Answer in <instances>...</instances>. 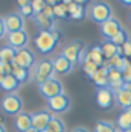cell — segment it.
<instances>
[{
  "instance_id": "1",
  "label": "cell",
  "mask_w": 131,
  "mask_h": 132,
  "mask_svg": "<svg viewBox=\"0 0 131 132\" xmlns=\"http://www.w3.org/2000/svg\"><path fill=\"white\" fill-rule=\"evenodd\" d=\"M60 40H61V34L58 30H38V34L34 38V43L43 55H49L55 50Z\"/></svg>"
},
{
  "instance_id": "2",
  "label": "cell",
  "mask_w": 131,
  "mask_h": 132,
  "mask_svg": "<svg viewBox=\"0 0 131 132\" xmlns=\"http://www.w3.org/2000/svg\"><path fill=\"white\" fill-rule=\"evenodd\" d=\"M61 55L66 56L73 65H75V64H81V62L84 61V58L87 56V50H85L84 41H81V40L70 41L69 44H66L64 47H63Z\"/></svg>"
},
{
  "instance_id": "3",
  "label": "cell",
  "mask_w": 131,
  "mask_h": 132,
  "mask_svg": "<svg viewBox=\"0 0 131 132\" xmlns=\"http://www.w3.org/2000/svg\"><path fill=\"white\" fill-rule=\"evenodd\" d=\"M53 73H55L53 61H50V59H43V61H40V62H37V64L34 65L31 76H32V79L35 80L38 85H41V84H44L46 80L52 79Z\"/></svg>"
},
{
  "instance_id": "4",
  "label": "cell",
  "mask_w": 131,
  "mask_h": 132,
  "mask_svg": "<svg viewBox=\"0 0 131 132\" xmlns=\"http://www.w3.org/2000/svg\"><path fill=\"white\" fill-rule=\"evenodd\" d=\"M0 108L8 116H18L23 112V99L18 94H6L0 102Z\"/></svg>"
},
{
  "instance_id": "5",
  "label": "cell",
  "mask_w": 131,
  "mask_h": 132,
  "mask_svg": "<svg viewBox=\"0 0 131 132\" xmlns=\"http://www.w3.org/2000/svg\"><path fill=\"white\" fill-rule=\"evenodd\" d=\"M90 18L94 23H99V24H102L105 21H108L110 18H113L110 5L105 3V2H96V3H93L92 8H90Z\"/></svg>"
},
{
  "instance_id": "6",
  "label": "cell",
  "mask_w": 131,
  "mask_h": 132,
  "mask_svg": "<svg viewBox=\"0 0 131 132\" xmlns=\"http://www.w3.org/2000/svg\"><path fill=\"white\" fill-rule=\"evenodd\" d=\"M40 93H41V96L44 99L49 100V99H53V97L63 94L64 93V88H63L61 80H58L56 78H52V79L46 80L44 84L40 85Z\"/></svg>"
},
{
  "instance_id": "7",
  "label": "cell",
  "mask_w": 131,
  "mask_h": 132,
  "mask_svg": "<svg viewBox=\"0 0 131 132\" xmlns=\"http://www.w3.org/2000/svg\"><path fill=\"white\" fill-rule=\"evenodd\" d=\"M114 102H116V96L111 88L104 87L96 90V103L101 109H110Z\"/></svg>"
},
{
  "instance_id": "8",
  "label": "cell",
  "mask_w": 131,
  "mask_h": 132,
  "mask_svg": "<svg viewBox=\"0 0 131 132\" xmlns=\"http://www.w3.org/2000/svg\"><path fill=\"white\" fill-rule=\"evenodd\" d=\"M47 108H49V111H52L55 114H63L66 111H69V108H70V97L66 93H63L53 99H49Z\"/></svg>"
},
{
  "instance_id": "9",
  "label": "cell",
  "mask_w": 131,
  "mask_h": 132,
  "mask_svg": "<svg viewBox=\"0 0 131 132\" xmlns=\"http://www.w3.org/2000/svg\"><path fill=\"white\" fill-rule=\"evenodd\" d=\"M14 64L18 65V67H23V68H26V70L34 68V65H35V53L32 52L31 49H27V47L18 50L17 55H15Z\"/></svg>"
},
{
  "instance_id": "10",
  "label": "cell",
  "mask_w": 131,
  "mask_h": 132,
  "mask_svg": "<svg viewBox=\"0 0 131 132\" xmlns=\"http://www.w3.org/2000/svg\"><path fill=\"white\" fill-rule=\"evenodd\" d=\"M6 41H8V46H11L12 49H15L17 52L25 49L29 41V37L25 30H18V32H11L6 35Z\"/></svg>"
},
{
  "instance_id": "11",
  "label": "cell",
  "mask_w": 131,
  "mask_h": 132,
  "mask_svg": "<svg viewBox=\"0 0 131 132\" xmlns=\"http://www.w3.org/2000/svg\"><path fill=\"white\" fill-rule=\"evenodd\" d=\"M52 117L53 116L49 111H37V112H34L32 114V128H35L40 132L46 131Z\"/></svg>"
},
{
  "instance_id": "12",
  "label": "cell",
  "mask_w": 131,
  "mask_h": 132,
  "mask_svg": "<svg viewBox=\"0 0 131 132\" xmlns=\"http://www.w3.org/2000/svg\"><path fill=\"white\" fill-rule=\"evenodd\" d=\"M5 26L8 34L11 32H18V30H25V17H21L20 14H8L5 17Z\"/></svg>"
},
{
  "instance_id": "13",
  "label": "cell",
  "mask_w": 131,
  "mask_h": 132,
  "mask_svg": "<svg viewBox=\"0 0 131 132\" xmlns=\"http://www.w3.org/2000/svg\"><path fill=\"white\" fill-rule=\"evenodd\" d=\"M120 30H122V26H120L119 20H116L114 17L101 24V34H102V37L105 40H108V41L111 40L113 37H116Z\"/></svg>"
},
{
  "instance_id": "14",
  "label": "cell",
  "mask_w": 131,
  "mask_h": 132,
  "mask_svg": "<svg viewBox=\"0 0 131 132\" xmlns=\"http://www.w3.org/2000/svg\"><path fill=\"white\" fill-rule=\"evenodd\" d=\"M116 96V103H118L123 111L131 109V84H125L122 90L114 93Z\"/></svg>"
},
{
  "instance_id": "15",
  "label": "cell",
  "mask_w": 131,
  "mask_h": 132,
  "mask_svg": "<svg viewBox=\"0 0 131 132\" xmlns=\"http://www.w3.org/2000/svg\"><path fill=\"white\" fill-rule=\"evenodd\" d=\"M125 85V80H123V73L120 70H114V68H110L108 70V88H111L114 93H118L119 90H122Z\"/></svg>"
},
{
  "instance_id": "16",
  "label": "cell",
  "mask_w": 131,
  "mask_h": 132,
  "mask_svg": "<svg viewBox=\"0 0 131 132\" xmlns=\"http://www.w3.org/2000/svg\"><path fill=\"white\" fill-rule=\"evenodd\" d=\"M14 128L18 132H26L32 128V114L27 112H20L14 119Z\"/></svg>"
},
{
  "instance_id": "17",
  "label": "cell",
  "mask_w": 131,
  "mask_h": 132,
  "mask_svg": "<svg viewBox=\"0 0 131 132\" xmlns=\"http://www.w3.org/2000/svg\"><path fill=\"white\" fill-rule=\"evenodd\" d=\"M53 67H55V73H60V75H67L72 71L73 64L63 55H58L56 58H53Z\"/></svg>"
},
{
  "instance_id": "18",
  "label": "cell",
  "mask_w": 131,
  "mask_h": 132,
  "mask_svg": "<svg viewBox=\"0 0 131 132\" xmlns=\"http://www.w3.org/2000/svg\"><path fill=\"white\" fill-rule=\"evenodd\" d=\"M20 85H21V84L18 82V79L14 76L12 73L8 75V76H5V79L0 82V88H2L3 91L9 93V94H14V93L20 88Z\"/></svg>"
},
{
  "instance_id": "19",
  "label": "cell",
  "mask_w": 131,
  "mask_h": 132,
  "mask_svg": "<svg viewBox=\"0 0 131 132\" xmlns=\"http://www.w3.org/2000/svg\"><path fill=\"white\" fill-rule=\"evenodd\" d=\"M34 21L35 24L40 27V30H53V18H49L47 15H44L43 12H38L34 15Z\"/></svg>"
},
{
  "instance_id": "20",
  "label": "cell",
  "mask_w": 131,
  "mask_h": 132,
  "mask_svg": "<svg viewBox=\"0 0 131 132\" xmlns=\"http://www.w3.org/2000/svg\"><path fill=\"white\" fill-rule=\"evenodd\" d=\"M92 80L96 84L98 88L108 87V70L104 68V67H99V70L94 73V76L92 78Z\"/></svg>"
},
{
  "instance_id": "21",
  "label": "cell",
  "mask_w": 131,
  "mask_h": 132,
  "mask_svg": "<svg viewBox=\"0 0 131 132\" xmlns=\"http://www.w3.org/2000/svg\"><path fill=\"white\" fill-rule=\"evenodd\" d=\"M87 58H90L93 62L98 64L99 67H102L105 62V56H104V53H102L101 46H93L90 50H87Z\"/></svg>"
},
{
  "instance_id": "22",
  "label": "cell",
  "mask_w": 131,
  "mask_h": 132,
  "mask_svg": "<svg viewBox=\"0 0 131 132\" xmlns=\"http://www.w3.org/2000/svg\"><path fill=\"white\" fill-rule=\"evenodd\" d=\"M15 55H17V50L12 49L11 46H5L0 49V62L3 64H14V59H15Z\"/></svg>"
},
{
  "instance_id": "23",
  "label": "cell",
  "mask_w": 131,
  "mask_h": 132,
  "mask_svg": "<svg viewBox=\"0 0 131 132\" xmlns=\"http://www.w3.org/2000/svg\"><path fill=\"white\" fill-rule=\"evenodd\" d=\"M67 11H69V17L72 20H78V21H81L84 18V15H85L84 6H81V5L75 3V2H72L70 5H67Z\"/></svg>"
},
{
  "instance_id": "24",
  "label": "cell",
  "mask_w": 131,
  "mask_h": 132,
  "mask_svg": "<svg viewBox=\"0 0 131 132\" xmlns=\"http://www.w3.org/2000/svg\"><path fill=\"white\" fill-rule=\"evenodd\" d=\"M101 49H102V53H104L105 59L107 61H110L111 58H114L116 55H119V46L116 44H113L111 41L105 40L102 44H101Z\"/></svg>"
},
{
  "instance_id": "25",
  "label": "cell",
  "mask_w": 131,
  "mask_h": 132,
  "mask_svg": "<svg viewBox=\"0 0 131 132\" xmlns=\"http://www.w3.org/2000/svg\"><path fill=\"white\" fill-rule=\"evenodd\" d=\"M118 128L122 131H127L131 128V109H125L118 117Z\"/></svg>"
},
{
  "instance_id": "26",
  "label": "cell",
  "mask_w": 131,
  "mask_h": 132,
  "mask_svg": "<svg viewBox=\"0 0 131 132\" xmlns=\"http://www.w3.org/2000/svg\"><path fill=\"white\" fill-rule=\"evenodd\" d=\"M81 67H82V71H84V73L87 75V78H90V79L94 76V73L99 70V65H98V64H94L92 59H90V58H87V56H85V58H84V61L81 62Z\"/></svg>"
},
{
  "instance_id": "27",
  "label": "cell",
  "mask_w": 131,
  "mask_h": 132,
  "mask_svg": "<svg viewBox=\"0 0 131 132\" xmlns=\"http://www.w3.org/2000/svg\"><path fill=\"white\" fill-rule=\"evenodd\" d=\"M12 75L18 79V82L20 84H25L29 78H31V73H29V70H26V68H23V67H18L15 65V64H12Z\"/></svg>"
},
{
  "instance_id": "28",
  "label": "cell",
  "mask_w": 131,
  "mask_h": 132,
  "mask_svg": "<svg viewBox=\"0 0 131 132\" xmlns=\"http://www.w3.org/2000/svg\"><path fill=\"white\" fill-rule=\"evenodd\" d=\"M46 131H49V132H66V125L61 119L52 117V120H50V123H49V126H47Z\"/></svg>"
},
{
  "instance_id": "29",
  "label": "cell",
  "mask_w": 131,
  "mask_h": 132,
  "mask_svg": "<svg viewBox=\"0 0 131 132\" xmlns=\"http://www.w3.org/2000/svg\"><path fill=\"white\" fill-rule=\"evenodd\" d=\"M118 128H114L113 123L110 121H105V120H101L94 125V132H116Z\"/></svg>"
},
{
  "instance_id": "30",
  "label": "cell",
  "mask_w": 131,
  "mask_h": 132,
  "mask_svg": "<svg viewBox=\"0 0 131 132\" xmlns=\"http://www.w3.org/2000/svg\"><path fill=\"white\" fill-rule=\"evenodd\" d=\"M53 12H55V18H66V17H69L67 5H64V3L55 5V6H53Z\"/></svg>"
},
{
  "instance_id": "31",
  "label": "cell",
  "mask_w": 131,
  "mask_h": 132,
  "mask_svg": "<svg viewBox=\"0 0 131 132\" xmlns=\"http://www.w3.org/2000/svg\"><path fill=\"white\" fill-rule=\"evenodd\" d=\"M128 40H130V38H128V34H127V32L122 29L118 35H116V37H113L110 41H111L113 44H116V46H119V47H120V46H123V44H125Z\"/></svg>"
},
{
  "instance_id": "32",
  "label": "cell",
  "mask_w": 131,
  "mask_h": 132,
  "mask_svg": "<svg viewBox=\"0 0 131 132\" xmlns=\"http://www.w3.org/2000/svg\"><path fill=\"white\" fill-rule=\"evenodd\" d=\"M12 73V65L11 64H3V62H0V82L5 79V76H8V75H11Z\"/></svg>"
},
{
  "instance_id": "33",
  "label": "cell",
  "mask_w": 131,
  "mask_h": 132,
  "mask_svg": "<svg viewBox=\"0 0 131 132\" xmlns=\"http://www.w3.org/2000/svg\"><path fill=\"white\" fill-rule=\"evenodd\" d=\"M20 15L21 17H32L34 18V15H35V11H34V8H32V5H26V6H23V8H20Z\"/></svg>"
},
{
  "instance_id": "34",
  "label": "cell",
  "mask_w": 131,
  "mask_h": 132,
  "mask_svg": "<svg viewBox=\"0 0 131 132\" xmlns=\"http://www.w3.org/2000/svg\"><path fill=\"white\" fill-rule=\"evenodd\" d=\"M32 8H34V11H35V14L38 12H43V9L46 8V2L44 0H32Z\"/></svg>"
},
{
  "instance_id": "35",
  "label": "cell",
  "mask_w": 131,
  "mask_h": 132,
  "mask_svg": "<svg viewBox=\"0 0 131 132\" xmlns=\"http://www.w3.org/2000/svg\"><path fill=\"white\" fill-rule=\"evenodd\" d=\"M120 49H122V56H125V58H131V40H128L123 46H120Z\"/></svg>"
},
{
  "instance_id": "36",
  "label": "cell",
  "mask_w": 131,
  "mask_h": 132,
  "mask_svg": "<svg viewBox=\"0 0 131 132\" xmlns=\"http://www.w3.org/2000/svg\"><path fill=\"white\" fill-rule=\"evenodd\" d=\"M122 73H123V80H125V84H131V64L127 67Z\"/></svg>"
},
{
  "instance_id": "37",
  "label": "cell",
  "mask_w": 131,
  "mask_h": 132,
  "mask_svg": "<svg viewBox=\"0 0 131 132\" xmlns=\"http://www.w3.org/2000/svg\"><path fill=\"white\" fill-rule=\"evenodd\" d=\"M43 14H44V15H47L49 18H53V20H55V12H53V6H49V5H46V8L43 9Z\"/></svg>"
},
{
  "instance_id": "38",
  "label": "cell",
  "mask_w": 131,
  "mask_h": 132,
  "mask_svg": "<svg viewBox=\"0 0 131 132\" xmlns=\"http://www.w3.org/2000/svg\"><path fill=\"white\" fill-rule=\"evenodd\" d=\"M6 34H8V30H6V26H5V18L0 17V40H2Z\"/></svg>"
},
{
  "instance_id": "39",
  "label": "cell",
  "mask_w": 131,
  "mask_h": 132,
  "mask_svg": "<svg viewBox=\"0 0 131 132\" xmlns=\"http://www.w3.org/2000/svg\"><path fill=\"white\" fill-rule=\"evenodd\" d=\"M32 3V0H17V5L20 6V8H23V6H26V5H31Z\"/></svg>"
},
{
  "instance_id": "40",
  "label": "cell",
  "mask_w": 131,
  "mask_h": 132,
  "mask_svg": "<svg viewBox=\"0 0 131 132\" xmlns=\"http://www.w3.org/2000/svg\"><path fill=\"white\" fill-rule=\"evenodd\" d=\"M46 2V5H49V6H55V5H58V3H63V0H44Z\"/></svg>"
},
{
  "instance_id": "41",
  "label": "cell",
  "mask_w": 131,
  "mask_h": 132,
  "mask_svg": "<svg viewBox=\"0 0 131 132\" xmlns=\"http://www.w3.org/2000/svg\"><path fill=\"white\" fill-rule=\"evenodd\" d=\"M75 3H78V5H81V6H84V5H87V3H90L92 0H73Z\"/></svg>"
},
{
  "instance_id": "42",
  "label": "cell",
  "mask_w": 131,
  "mask_h": 132,
  "mask_svg": "<svg viewBox=\"0 0 131 132\" xmlns=\"http://www.w3.org/2000/svg\"><path fill=\"white\" fill-rule=\"evenodd\" d=\"M70 132H89L85 128H75V129H72Z\"/></svg>"
},
{
  "instance_id": "43",
  "label": "cell",
  "mask_w": 131,
  "mask_h": 132,
  "mask_svg": "<svg viewBox=\"0 0 131 132\" xmlns=\"http://www.w3.org/2000/svg\"><path fill=\"white\" fill-rule=\"evenodd\" d=\"M122 5H125V6H131V0H119Z\"/></svg>"
},
{
  "instance_id": "44",
  "label": "cell",
  "mask_w": 131,
  "mask_h": 132,
  "mask_svg": "<svg viewBox=\"0 0 131 132\" xmlns=\"http://www.w3.org/2000/svg\"><path fill=\"white\" fill-rule=\"evenodd\" d=\"M26 132H40V131H37L35 128H31V129H29V131H26Z\"/></svg>"
},
{
  "instance_id": "45",
  "label": "cell",
  "mask_w": 131,
  "mask_h": 132,
  "mask_svg": "<svg viewBox=\"0 0 131 132\" xmlns=\"http://www.w3.org/2000/svg\"><path fill=\"white\" fill-rule=\"evenodd\" d=\"M0 132H6V131H5V128H3V125H2V123H0Z\"/></svg>"
},
{
  "instance_id": "46",
  "label": "cell",
  "mask_w": 131,
  "mask_h": 132,
  "mask_svg": "<svg viewBox=\"0 0 131 132\" xmlns=\"http://www.w3.org/2000/svg\"><path fill=\"white\" fill-rule=\"evenodd\" d=\"M130 23H131V12H130Z\"/></svg>"
},
{
  "instance_id": "47",
  "label": "cell",
  "mask_w": 131,
  "mask_h": 132,
  "mask_svg": "<svg viewBox=\"0 0 131 132\" xmlns=\"http://www.w3.org/2000/svg\"><path fill=\"white\" fill-rule=\"evenodd\" d=\"M43 132H49V131H43Z\"/></svg>"
}]
</instances>
